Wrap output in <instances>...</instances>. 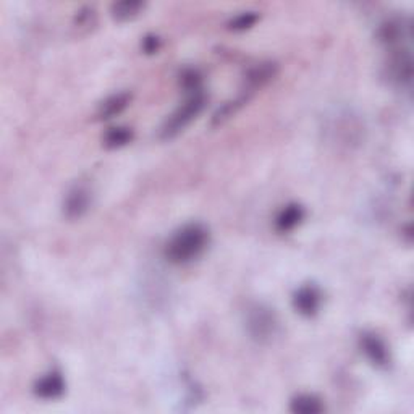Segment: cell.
<instances>
[{
  "label": "cell",
  "instance_id": "ba28073f",
  "mask_svg": "<svg viewBox=\"0 0 414 414\" xmlns=\"http://www.w3.org/2000/svg\"><path fill=\"white\" fill-rule=\"evenodd\" d=\"M130 99H132V96H130L128 93H119V94H114V96H109L106 101L101 102V106H99L97 117L101 120H107V119H112V117L119 115L120 112H123L125 107L128 106Z\"/></svg>",
  "mask_w": 414,
  "mask_h": 414
},
{
  "label": "cell",
  "instance_id": "3957f363",
  "mask_svg": "<svg viewBox=\"0 0 414 414\" xmlns=\"http://www.w3.org/2000/svg\"><path fill=\"white\" fill-rule=\"evenodd\" d=\"M246 330L259 343L271 341L278 332V319L269 306L256 303L246 310Z\"/></svg>",
  "mask_w": 414,
  "mask_h": 414
},
{
  "label": "cell",
  "instance_id": "8992f818",
  "mask_svg": "<svg viewBox=\"0 0 414 414\" xmlns=\"http://www.w3.org/2000/svg\"><path fill=\"white\" fill-rule=\"evenodd\" d=\"M321 291L314 285H304L296 291L293 296V306L300 314L306 317L316 316L319 308H321Z\"/></svg>",
  "mask_w": 414,
  "mask_h": 414
},
{
  "label": "cell",
  "instance_id": "8fae6325",
  "mask_svg": "<svg viewBox=\"0 0 414 414\" xmlns=\"http://www.w3.org/2000/svg\"><path fill=\"white\" fill-rule=\"evenodd\" d=\"M290 409L296 414H317L324 411V406L321 400L314 395H300V397L293 398Z\"/></svg>",
  "mask_w": 414,
  "mask_h": 414
},
{
  "label": "cell",
  "instance_id": "5b68a950",
  "mask_svg": "<svg viewBox=\"0 0 414 414\" xmlns=\"http://www.w3.org/2000/svg\"><path fill=\"white\" fill-rule=\"evenodd\" d=\"M359 343H361L364 354H366L369 361L374 364V366L377 367L389 366L390 354H389V350H387V345L384 343V340L379 339L376 334H363Z\"/></svg>",
  "mask_w": 414,
  "mask_h": 414
},
{
  "label": "cell",
  "instance_id": "7a4b0ae2",
  "mask_svg": "<svg viewBox=\"0 0 414 414\" xmlns=\"http://www.w3.org/2000/svg\"><path fill=\"white\" fill-rule=\"evenodd\" d=\"M206 103V96L202 93V89L197 91H190L188 97L184 99V102L169 117L167 121L162 127V138L170 139L177 136L180 132H183L197 115L201 114V110L204 109Z\"/></svg>",
  "mask_w": 414,
  "mask_h": 414
},
{
  "label": "cell",
  "instance_id": "9c48e42d",
  "mask_svg": "<svg viewBox=\"0 0 414 414\" xmlns=\"http://www.w3.org/2000/svg\"><path fill=\"white\" fill-rule=\"evenodd\" d=\"M276 71H277V66L276 64H271V62L256 65L254 69L247 71L246 84H247V89H249V93H253L254 89L264 86L267 81H271L273 76H276Z\"/></svg>",
  "mask_w": 414,
  "mask_h": 414
},
{
  "label": "cell",
  "instance_id": "6da1fadb",
  "mask_svg": "<svg viewBox=\"0 0 414 414\" xmlns=\"http://www.w3.org/2000/svg\"><path fill=\"white\" fill-rule=\"evenodd\" d=\"M209 233L201 223H188L175 232L165 247V256L173 264H186L206 249Z\"/></svg>",
  "mask_w": 414,
  "mask_h": 414
},
{
  "label": "cell",
  "instance_id": "30bf717a",
  "mask_svg": "<svg viewBox=\"0 0 414 414\" xmlns=\"http://www.w3.org/2000/svg\"><path fill=\"white\" fill-rule=\"evenodd\" d=\"M304 217V210L303 207L298 204H290L287 207H283L280 210V214L277 215L276 225L280 232H290L298 225L301 220Z\"/></svg>",
  "mask_w": 414,
  "mask_h": 414
},
{
  "label": "cell",
  "instance_id": "9a60e30c",
  "mask_svg": "<svg viewBox=\"0 0 414 414\" xmlns=\"http://www.w3.org/2000/svg\"><path fill=\"white\" fill-rule=\"evenodd\" d=\"M159 46H160L159 38H154V36H147V38L144 39V42H143V49L147 53L157 52V49H159Z\"/></svg>",
  "mask_w": 414,
  "mask_h": 414
},
{
  "label": "cell",
  "instance_id": "5bb4252c",
  "mask_svg": "<svg viewBox=\"0 0 414 414\" xmlns=\"http://www.w3.org/2000/svg\"><path fill=\"white\" fill-rule=\"evenodd\" d=\"M258 18L259 15L256 12H241L240 15L232 18L228 26H230V29L233 31H245L247 28H251V26L258 21Z\"/></svg>",
  "mask_w": 414,
  "mask_h": 414
},
{
  "label": "cell",
  "instance_id": "277c9868",
  "mask_svg": "<svg viewBox=\"0 0 414 414\" xmlns=\"http://www.w3.org/2000/svg\"><path fill=\"white\" fill-rule=\"evenodd\" d=\"M89 206H91V191L84 184H76L66 193L64 212L69 219H80L88 212Z\"/></svg>",
  "mask_w": 414,
  "mask_h": 414
},
{
  "label": "cell",
  "instance_id": "52a82bcc",
  "mask_svg": "<svg viewBox=\"0 0 414 414\" xmlns=\"http://www.w3.org/2000/svg\"><path fill=\"white\" fill-rule=\"evenodd\" d=\"M65 391L64 376L58 371H51L42 376L34 384V393L42 400H56L60 398Z\"/></svg>",
  "mask_w": 414,
  "mask_h": 414
},
{
  "label": "cell",
  "instance_id": "4fadbf2b",
  "mask_svg": "<svg viewBox=\"0 0 414 414\" xmlns=\"http://www.w3.org/2000/svg\"><path fill=\"white\" fill-rule=\"evenodd\" d=\"M133 139V132L127 127H114L103 136V143L107 147H121Z\"/></svg>",
  "mask_w": 414,
  "mask_h": 414
},
{
  "label": "cell",
  "instance_id": "7c38bea8",
  "mask_svg": "<svg viewBox=\"0 0 414 414\" xmlns=\"http://www.w3.org/2000/svg\"><path fill=\"white\" fill-rule=\"evenodd\" d=\"M143 8H144V3L139 2V0H121V2H117L112 5V13H114L117 20L125 21V20H130V18L136 16Z\"/></svg>",
  "mask_w": 414,
  "mask_h": 414
}]
</instances>
